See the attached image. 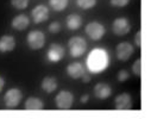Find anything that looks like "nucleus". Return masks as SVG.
<instances>
[{"instance_id":"nucleus-1","label":"nucleus","mask_w":151,"mask_h":119,"mask_svg":"<svg viewBox=\"0 0 151 119\" xmlns=\"http://www.w3.org/2000/svg\"><path fill=\"white\" fill-rule=\"evenodd\" d=\"M86 64L87 69L93 74H98L106 70L109 64V55L107 50L104 48H94L88 54Z\"/></svg>"},{"instance_id":"nucleus-2","label":"nucleus","mask_w":151,"mask_h":119,"mask_svg":"<svg viewBox=\"0 0 151 119\" xmlns=\"http://www.w3.org/2000/svg\"><path fill=\"white\" fill-rule=\"evenodd\" d=\"M68 48H69V53L73 57H80L87 50V42L85 38L75 36L69 39Z\"/></svg>"},{"instance_id":"nucleus-3","label":"nucleus","mask_w":151,"mask_h":119,"mask_svg":"<svg viewBox=\"0 0 151 119\" xmlns=\"http://www.w3.org/2000/svg\"><path fill=\"white\" fill-rule=\"evenodd\" d=\"M26 41H27V44L31 49L33 50H38V49H42L44 47V43H45V36L42 31H38V30H33V31H30L27 33V37H26Z\"/></svg>"},{"instance_id":"nucleus-4","label":"nucleus","mask_w":151,"mask_h":119,"mask_svg":"<svg viewBox=\"0 0 151 119\" xmlns=\"http://www.w3.org/2000/svg\"><path fill=\"white\" fill-rule=\"evenodd\" d=\"M23 98V94L20 89L18 88H11L9 89L4 95V102L7 108H14L19 105L20 100Z\"/></svg>"},{"instance_id":"nucleus-5","label":"nucleus","mask_w":151,"mask_h":119,"mask_svg":"<svg viewBox=\"0 0 151 119\" xmlns=\"http://www.w3.org/2000/svg\"><path fill=\"white\" fill-rule=\"evenodd\" d=\"M105 32H106L105 26L98 22H91L86 26V33L93 41H99V39H101L104 37Z\"/></svg>"},{"instance_id":"nucleus-6","label":"nucleus","mask_w":151,"mask_h":119,"mask_svg":"<svg viewBox=\"0 0 151 119\" xmlns=\"http://www.w3.org/2000/svg\"><path fill=\"white\" fill-rule=\"evenodd\" d=\"M73 101H74V97L68 91H61L55 98L56 107L60 110H69L73 105Z\"/></svg>"},{"instance_id":"nucleus-7","label":"nucleus","mask_w":151,"mask_h":119,"mask_svg":"<svg viewBox=\"0 0 151 119\" xmlns=\"http://www.w3.org/2000/svg\"><path fill=\"white\" fill-rule=\"evenodd\" d=\"M112 29L117 36H124L130 32L131 25L126 18H117L112 24Z\"/></svg>"},{"instance_id":"nucleus-8","label":"nucleus","mask_w":151,"mask_h":119,"mask_svg":"<svg viewBox=\"0 0 151 119\" xmlns=\"http://www.w3.org/2000/svg\"><path fill=\"white\" fill-rule=\"evenodd\" d=\"M31 17L36 24H40L49 19V9L45 5H38L31 11Z\"/></svg>"},{"instance_id":"nucleus-9","label":"nucleus","mask_w":151,"mask_h":119,"mask_svg":"<svg viewBox=\"0 0 151 119\" xmlns=\"http://www.w3.org/2000/svg\"><path fill=\"white\" fill-rule=\"evenodd\" d=\"M133 53H134V48L129 42H122L117 47V57L120 61H127Z\"/></svg>"},{"instance_id":"nucleus-10","label":"nucleus","mask_w":151,"mask_h":119,"mask_svg":"<svg viewBox=\"0 0 151 119\" xmlns=\"http://www.w3.org/2000/svg\"><path fill=\"white\" fill-rule=\"evenodd\" d=\"M132 107V99L130 94L122 93L114 100V108L118 111H127Z\"/></svg>"},{"instance_id":"nucleus-11","label":"nucleus","mask_w":151,"mask_h":119,"mask_svg":"<svg viewBox=\"0 0 151 119\" xmlns=\"http://www.w3.org/2000/svg\"><path fill=\"white\" fill-rule=\"evenodd\" d=\"M47 56H48V60L51 61V62H58L63 58L64 56V49L62 45L60 44H56V43H52L47 53Z\"/></svg>"},{"instance_id":"nucleus-12","label":"nucleus","mask_w":151,"mask_h":119,"mask_svg":"<svg viewBox=\"0 0 151 119\" xmlns=\"http://www.w3.org/2000/svg\"><path fill=\"white\" fill-rule=\"evenodd\" d=\"M67 73L71 79H80L85 74V67L79 62H73L67 67Z\"/></svg>"},{"instance_id":"nucleus-13","label":"nucleus","mask_w":151,"mask_h":119,"mask_svg":"<svg viewBox=\"0 0 151 119\" xmlns=\"http://www.w3.org/2000/svg\"><path fill=\"white\" fill-rule=\"evenodd\" d=\"M111 93H112V89H111V87H109L107 84L100 82V84H98V85L94 87V94H95V97H96L98 99L105 100V99L109 98Z\"/></svg>"},{"instance_id":"nucleus-14","label":"nucleus","mask_w":151,"mask_h":119,"mask_svg":"<svg viewBox=\"0 0 151 119\" xmlns=\"http://www.w3.org/2000/svg\"><path fill=\"white\" fill-rule=\"evenodd\" d=\"M30 24V18L26 14H18L12 20V27L16 30H25Z\"/></svg>"},{"instance_id":"nucleus-15","label":"nucleus","mask_w":151,"mask_h":119,"mask_svg":"<svg viewBox=\"0 0 151 119\" xmlns=\"http://www.w3.org/2000/svg\"><path fill=\"white\" fill-rule=\"evenodd\" d=\"M16 47V41L12 36H3L0 38V51L7 53L12 51Z\"/></svg>"},{"instance_id":"nucleus-16","label":"nucleus","mask_w":151,"mask_h":119,"mask_svg":"<svg viewBox=\"0 0 151 119\" xmlns=\"http://www.w3.org/2000/svg\"><path fill=\"white\" fill-rule=\"evenodd\" d=\"M43 107H44L43 101L40 98L31 97V98H27L25 101V110L27 111H41L43 110Z\"/></svg>"},{"instance_id":"nucleus-17","label":"nucleus","mask_w":151,"mask_h":119,"mask_svg":"<svg viewBox=\"0 0 151 119\" xmlns=\"http://www.w3.org/2000/svg\"><path fill=\"white\" fill-rule=\"evenodd\" d=\"M57 86H58L57 85V80H56L55 77H52V76H47V77L43 79V81H42V88L47 93L55 92L56 88H57Z\"/></svg>"},{"instance_id":"nucleus-18","label":"nucleus","mask_w":151,"mask_h":119,"mask_svg":"<svg viewBox=\"0 0 151 119\" xmlns=\"http://www.w3.org/2000/svg\"><path fill=\"white\" fill-rule=\"evenodd\" d=\"M67 27L70 30H78L82 24V18L79 14L71 13L67 17Z\"/></svg>"},{"instance_id":"nucleus-19","label":"nucleus","mask_w":151,"mask_h":119,"mask_svg":"<svg viewBox=\"0 0 151 119\" xmlns=\"http://www.w3.org/2000/svg\"><path fill=\"white\" fill-rule=\"evenodd\" d=\"M69 4V0H49V5L55 11H63Z\"/></svg>"},{"instance_id":"nucleus-20","label":"nucleus","mask_w":151,"mask_h":119,"mask_svg":"<svg viewBox=\"0 0 151 119\" xmlns=\"http://www.w3.org/2000/svg\"><path fill=\"white\" fill-rule=\"evenodd\" d=\"M76 4L82 10H89L96 5V0H76Z\"/></svg>"},{"instance_id":"nucleus-21","label":"nucleus","mask_w":151,"mask_h":119,"mask_svg":"<svg viewBox=\"0 0 151 119\" xmlns=\"http://www.w3.org/2000/svg\"><path fill=\"white\" fill-rule=\"evenodd\" d=\"M11 4L17 10H25L29 6V0H11Z\"/></svg>"},{"instance_id":"nucleus-22","label":"nucleus","mask_w":151,"mask_h":119,"mask_svg":"<svg viewBox=\"0 0 151 119\" xmlns=\"http://www.w3.org/2000/svg\"><path fill=\"white\" fill-rule=\"evenodd\" d=\"M132 71H133L134 75L140 76V74H142V61H140V58L136 60L134 63L132 64Z\"/></svg>"},{"instance_id":"nucleus-23","label":"nucleus","mask_w":151,"mask_h":119,"mask_svg":"<svg viewBox=\"0 0 151 119\" xmlns=\"http://www.w3.org/2000/svg\"><path fill=\"white\" fill-rule=\"evenodd\" d=\"M129 77H130V74H129V71L125 70V69H123V70H120V71L118 73V80H119L120 82L126 81Z\"/></svg>"},{"instance_id":"nucleus-24","label":"nucleus","mask_w":151,"mask_h":119,"mask_svg":"<svg viewBox=\"0 0 151 119\" xmlns=\"http://www.w3.org/2000/svg\"><path fill=\"white\" fill-rule=\"evenodd\" d=\"M60 30H61V24L58 22H52L49 25V31L51 33H57V32H60Z\"/></svg>"},{"instance_id":"nucleus-25","label":"nucleus","mask_w":151,"mask_h":119,"mask_svg":"<svg viewBox=\"0 0 151 119\" xmlns=\"http://www.w3.org/2000/svg\"><path fill=\"white\" fill-rule=\"evenodd\" d=\"M111 4L113 6H117V7H124L129 4L130 0H109Z\"/></svg>"},{"instance_id":"nucleus-26","label":"nucleus","mask_w":151,"mask_h":119,"mask_svg":"<svg viewBox=\"0 0 151 119\" xmlns=\"http://www.w3.org/2000/svg\"><path fill=\"white\" fill-rule=\"evenodd\" d=\"M134 43H136V45H137V47H140V45H142V32H140V31H138V32L136 33V37H134Z\"/></svg>"},{"instance_id":"nucleus-27","label":"nucleus","mask_w":151,"mask_h":119,"mask_svg":"<svg viewBox=\"0 0 151 119\" xmlns=\"http://www.w3.org/2000/svg\"><path fill=\"white\" fill-rule=\"evenodd\" d=\"M88 99H89V97H88V94H85V95H82V97H81V99H80V101H81L82 104H85V102H87V101H88Z\"/></svg>"},{"instance_id":"nucleus-28","label":"nucleus","mask_w":151,"mask_h":119,"mask_svg":"<svg viewBox=\"0 0 151 119\" xmlns=\"http://www.w3.org/2000/svg\"><path fill=\"white\" fill-rule=\"evenodd\" d=\"M4 86H5V81H4V79H3L1 76H0V93H1V91H3Z\"/></svg>"},{"instance_id":"nucleus-29","label":"nucleus","mask_w":151,"mask_h":119,"mask_svg":"<svg viewBox=\"0 0 151 119\" xmlns=\"http://www.w3.org/2000/svg\"><path fill=\"white\" fill-rule=\"evenodd\" d=\"M82 80H83V82H89V81H91V77L87 76L86 74H83V75H82Z\"/></svg>"}]
</instances>
